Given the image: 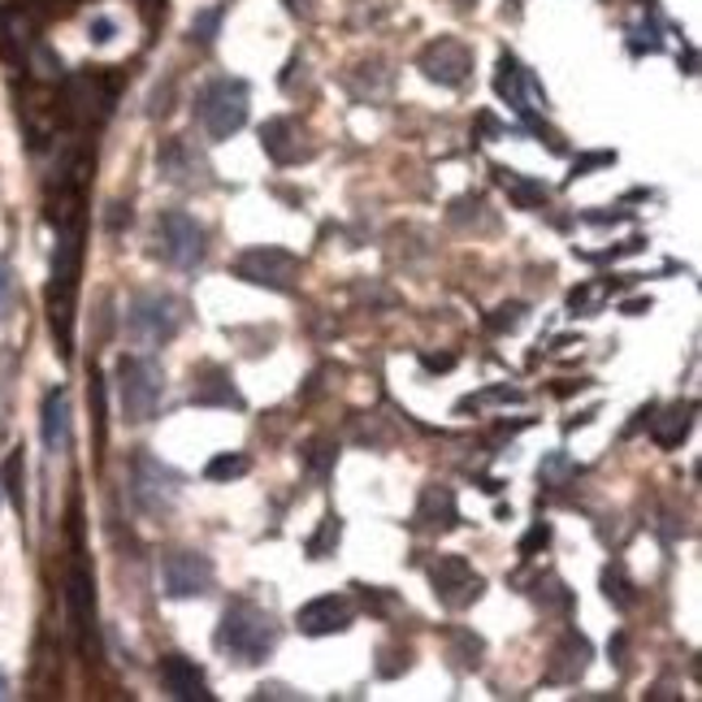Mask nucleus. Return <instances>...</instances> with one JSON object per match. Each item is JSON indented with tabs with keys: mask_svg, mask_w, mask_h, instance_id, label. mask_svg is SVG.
I'll return each instance as SVG.
<instances>
[{
	"mask_svg": "<svg viewBox=\"0 0 702 702\" xmlns=\"http://www.w3.org/2000/svg\"><path fill=\"white\" fill-rule=\"evenodd\" d=\"M213 642H217V650L230 655L235 664H261V659L273 655V646H278V624H273V615L264 612V608H257V603L230 599L226 612H222L217 633H213Z\"/></svg>",
	"mask_w": 702,
	"mask_h": 702,
	"instance_id": "1",
	"label": "nucleus"
},
{
	"mask_svg": "<svg viewBox=\"0 0 702 702\" xmlns=\"http://www.w3.org/2000/svg\"><path fill=\"white\" fill-rule=\"evenodd\" d=\"M182 330V299L170 291H139L126 304V339L135 348H161Z\"/></svg>",
	"mask_w": 702,
	"mask_h": 702,
	"instance_id": "2",
	"label": "nucleus"
},
{
	"mask_svg": "<svg viewBox=\"0 0 702 702\" xmlns=\"http://www.w3.org/2000/svg\"><path fill=\"white\" fill-rule=\"evenodd\" d=\"M117 395H122V412L126 421H152L161 399H166V373L157 360L148 355H122L117 364Z\"/></svg>",
	"mask_w": 702,
	"mask_h": 702,
	"instance_id": "3",
	"label": "nucleus"
},
{
	"mask_svg": "<svg viewBox=\"0 0 702 702\" xmlns=\"http://www.w3.org/2000/svg\"><path fill=\"white\" fill-rule=\"evenodd\" d=\"M178 495H182V473L152 460V455H135V477H131V499L148 521H166L174 512Z\"/></svg>",
	"mask_w": 702,
	"mask_h": 702,
	"instance_id": "4",
	"label": "nucleus"
},
{
	"mask_svg": "<svg viewBox=\"0 0 702 702\" xmlns=\"http://www.w3.org/2000/svg\"><path fill=\"white\" fill-rule=\"evenodd\" d=\"M195 117L208 131V139H230L248 122V83L239 79H213L195 100Z\"/></svg>",
	"mask_w": 702,
	"mask_h": 702,
	"instance_id": "5",
	"label": "nucleus"
},
{
	"mask_svg": "<svg viewBox=\"0 0 702 702\" xmlns=\"http://www.w3.org/2000/svg\"><path fill=\"white\" fill-rule=\"evenodd\" d=\"M157 252L166 257V264H174V269H195V264L204 261V226L195 222V217H186V213H161V222H157Z\"/></svg>",
	"mask_w": 702,
	"mask_h": 702,
	"instance_id": "6",
	"label": "nucleus"
},
{
	"mask_svg": "<svg viewBox=\"0 0 702 702\" xmlns=\"http://www.w3.org/2000/svg\"><path fill=\"white\" fill-rule=\"evenodd\" d=\"M430 586H434V599H439L442 608L460 612V608H468V603L482 599L486 577L473 573L468 559H460V555H439V559L430 564Z\"/></svg>",
	"mask_w": 702,
	"mask_h": 702,
	"instance_id": "7",
	"label": "nucleus"
},
{
	"mask_svg": "<svg viewBox=\"0 0 702 702\" xmlns=\"http://www.w3.org/2000/svg\"><path fill=\"white\" fill-rule=\"evenodd\" d=\"M235 273L264 291H291L299 282V257H291L286 248H252L239 257Z\"/></svg>",
	"mask_w": 702,
	"mask_h": 702,
	"instance_id": "8",
	"label": "nucleus"
},
{
	"mask_svg": "<svg viewBox=\"0 0 702 702\" xmlns=\"http://www.w3.org/2000/svg\"><path fill=\"white\" fill-rule=\"evenodd\" d=\"M161 586L170 599H200L213 590V559L200 551H170L161 559Z\"/></svg>",
	"mask_w": 702,
	"mask_h": 702,
	"instance_id": "9",
	"label": "nucleus"
},
{
	"mask_svg": "<svg viewBox=\"0 0 702 702\" xmlns=\"http://www.w3.org/2000/svg\"><path fill=\"white\" fill-rule=\"evenodd\" d=\"M421 70H426V79H434L442 88H460L468 79V70H473V53H468V44L439 35L434 44L421 48Z\"/></svg>",
	"mask_w": 702,
	"mask_h": 702,
	"instance_id": "10",
	"label": "nucleus"
},
{
	"mask_svg": "<svg viewBox=\"0 0 702 702\" xmlns=\"http://www.w3.org/2000/svg\"><path fill=\"white\" fill-rule=\"evenodd\" d=\"M351 620H355V608H351L348 595H321V599H313V603H304L295 612L299 633H308V637L343 633V629H351Z\"/></svg>",
	"mask_w": 702,
	"mask_h": 702,
	"instance_id": "11",
	"label": "nucleus"
},
{
	"mask_svg": "<svg viewBox=\"0 0 702 702\" xmlns=\"http://www.w3.org/2000/svg\"><path fill=\"white\" fill-rule=\"evenodd\" d=\"M39 434H44V446L53 455L70 451V395L57 386L44 395V412H39Z\"/></svg>",
	"mask_w": 702,
	"mask_h": 702,
	"instance_id": "12",
	"label": "nucleus"
},
{
	"mask_svg": "<svg viewBox=\"0 0 702 702\" xmlns=\"http://www.w3.org/2000/svg\"><path fill=\"white\" fill-rule=\"evenodd\" d=\"M590 668V642L581 633H564L559 646L551 650V668H546V681L564 686V681H577L581 672Z\"/></svg>",
	"mask_w": 702,
	"mask_h": 702,
	"instance_id": "13",
	"label": "nucleus"
},
{
	"mask_svg": "<svg viewBox=\"0 0 702 702\" xmlns=\"http://www.w3.org/2000/svg\"><path fill=\"white\" fill-rule=\"evenodd\" d=\"M161 681H166V690H170L174 699H182V702L213 699V694H208V681H204V672H200L191 659H182V655L161 659Z\"/></svg>",
	"mask_w": 702,
	"mask_h": 702,
	"instance_id": "14",
	"label": "nucleus"
},
{
	"mask_svg": "<svg viewBox=\"0 0 702 702\" xmlns=\"http://www.w3.org/2000/svg\"><path fill=\"white\" fill-rule=\"evenodd\" d=\"M455 521H460V512H455L451 486H426V490H421V503H417V525L451 529Z\"/></svg>",
	"mask_w": 702,
	"mask_h": 702,
	"instance_id": "15",
	"label": "nucleus"
},
{
	"mask_svg": "<svg viewBox=\"0 0 702 702\" xmlns=\"http://www.w3.org/2000/svg\"><path fill=\"white\" fill-rule=\"evenodd\" d=\"M525 88H537V83L529 79V70L517 61V57H508V53H503V57H499V75H495V91H499L517 113H529L533 104L525 100Z\"/></svg>",
	"mask_w": 702,
	"mask_h": 702,
	"instance_id": "16",
	"label": "nucleus"
},
{
	"mask_svg": "<svg viewBox=\"0 0 702 702\" xmlns=\"http://www.w3.org/2000/svg\"><path fill=\"white\" fill-rule=\"evenodd\" d=\"M66 100L75 104L79 117H104L109 104H113V91L104 88L100 79L83 75V79H70V83H66Z\"/></svg>",
	"mask_w": 702,
	"mask_h": 702,
	"instance_id": "17",
	"label": "nucleus"
},
{
	"mask_svg": "<svg viewBox=\"0 0 702 702\" xmlns=\"http://www.w3.org/2000/svg\"><path fill=\"white\" fill-rule=\"evenodd\" d=\"M191 404H217V408H244V395L235 390V382L222 369H208L204 377H195L191 386Z\"/></svg>",
	"mask_w": 702,
	"mask_h": 702,
	"instance_id": "18",
	"label": "nucleus"
},
{
	"mask_svg": "<svg viewBox=\"0 0 702 702\" xmlns=\"http://www.w3.org/2000/svg\"><path fill=\"white\" fill-rule=\"evenodd\" d=\"M690 426H694V404H672L664 408V417H655V442L672 451L690 439Z\"/></svg>",
	"mask_w": 702,
	"mask_h": 702,
	"instance_id": "19",
	"label": "nucleus"
},
{
	"mask_svg": "<svg viewBox=\"0 0 702 702\" xmlns=\"http://www.w3.org/2000/svg\"><path fill=\"white\" fill-rule=\"evenodd\" d=\"M261 148L278 161V166H291L299 157V144H295V126L286 117H273L261 126Z\"/></svg>",
	"mask_w": 702,
	"mask_h": 702,
	"instance_id": "20",
	"label": "nucleus"
},
{
	"mask_svg": "<svg viewBox=\"0 0 702 702\" xmlns=\"http://www.w3.org/2000/svg\"><path fill=\"white\" fill-rule=\"evenodd\" d=\"M495 174L503 182V191L517 200V208H546L551 191H546L542 182H529V178H521L517 170H495Z\"/></svg>",
	"mask_w": 702,
	"mask_h": 702,
	"instance_id": "21",
	"label": "nucleus"
},
{
	"mask_svg": "<svg viewBox=\"0 0 702 702\" xmlns=\"http://www.w3.org/2000/svg\"><path fill=\"white\" fill-rule=\"evenodd\" d=\"M91 608H95V599H91V577L88 573H75V577H70V612H75V629H79V633L91 629Z\"/></svg>",
	"mask_w": 702,
	"mask_h": 702,
	"instance_id": "22",
	"label": "nucleus"
},
{
	"mask_svg": "<svg viewBox=\"0 0 702 702\" xmlns=\"http://www.w3.org/2000/svg\"><path fill=\"white\" fill-rule=\"evenodd\" d=\"M252 468V460L248 455H239V451H222V455H213L208 464H204V477L208 482H235V477H244Z\"/></svg>",
	"mask_w": 702,
	"mask_h": 702,
	"instance_id": "23",
	"label": "nucleus"
},
{
	"mask_svg": "<svg viewBox=\"0 0 702 702\" xmlns=\"http://www.w3.org/2000/svg\"><path fill=\"white\" fill-rule=\"evenodd\" d=\"M339 537H343V521L330 512V517L321 521V529L308 537V555H313V559H326V555L339 546Z\"/></svg>",
	"mask_w": 702,
	"mask_h": 702,
	"instance_id": "24",
	"label": "nucleus"
},
{
	"mask_svg": "<svg viewBox=\"0 0 702 702\" xmlns=\"http://www.w3.org/2000/svg\"><path fill=\"white\" fill-rule=\"evenodd\" d=\"M490 326L495 330H521L525 326V304H503V308H495V317H490Z\"/></svg>",
	"mask_w": 702,
	"mask_h": 702,
	"instance_id": "25",
	"label": "nucleus"
},
{
	"mask_svg": "<svg viewBox=\"0 0 702 702\" xmlns=\"http://www.w3.org/2000/svg\"><path fill=\"white\" fill-rule=\"evenodd\" d=\"M603 590H608V599H612L615 608H629V603H633V590H629V581L620 577V568H608V573H603Z\"/></svg>",
	"mask_w": 702,
	"mask_h": 702,
	"instance_id": "26",
	"label": "nucleus"
},
{
	"mask_svg": "<svg viewBox=\"0 0 702 702\" xmlns=\"http://www.w3.org/2000/svg\"><path fill=\"white\" fill-rule=\"evenodd\" d=\"M217 22H222V9H208V13H200V18H195V22H191V35H195V39H204V44H208V39H213V35H217Z\"/></svg>",
	"mask_w": 702,
	"mask_h": 702,
	"instance_id": "27",
	"label": "nucleus"
},
{
	"mask_svg": "<svg viewBox=\"0 0 702 702\" xmlns=\"http://www.w3.org/2000/svg\"><path fill=\"white\" fill-rule=\"evenodd\" d=\"M615 152H595V157H581L577 166H573V178H586L590 170H599V166H612Z\"/></svg>",
	"mask_w": 702,
	"mask_h": 702,
	"instance_id": "28",
	"label": "nucleus"
},
{
	"mask_svg": "<svg viewBox=\"0 0 702 702\" xmlns=\"http://www.w3.org/2000/svg\"><path fill=\"white\" fill-rule=\"evenodd\" d=\"M546 542H551V525H542V521H537V525L525 533V542H521V555H533V551H537V546H546Z\"/></svg>",
	"mask_w": 702,
	"mask_h": 702,
	"instance_id": "29",
	"label": "nucleus"
},
{
	"mask_svg": "<svg viewBox=\"0 0 702 702\" xmlns=\"http://www.w3.org/2000/svg\"><path fill=\"white\" fill-rule=\"evenodd\" d=\"M91 44H109V39H113V31H117V26H113V18H91Z\"/></svg>",
	"mask_w": 702,
	"mask_h": 702,
	"instance_id": "30",
	"label": "nucleus"
},
{
	"mask_svg": "<svg viewBox=\"0 0 702 702\" xmlns=\"http://www.w3.org/2000/svg\"><path fill=\"white\" fill-rule=\"evenodd\" d=\"M9 490H13V503L22 508V455L9 460Z\"/></svg>",
	"mask_w": 702,
	"mask_h": 702,
	"instance_id": "31",
	"label": "nucleus"
},
{
	"mask_svg": "<svg viewBox=\"0 0 702 702\" xmlns=\"http://www.w3.org/2000/svg\"><path fill=\"white\" fill-rule=\"evenodd\" d=\"M4 308H9V269L0 264V317H4Z\"/></svg>",
	"mask_w": 702,
	"mask_h": 702,
	"instance_id": "32",
	"label": "nucleus"
},
{
	"mask_svg": "<svg viewBox=\"0 0 702 702\" xmlns=\"http://www.w3.org/2000/svg\"><path fill=\"white\" fill-rule=\"evenodd\" d=\"M455 360L451 355H426V369H451Z\"/></svg>",
	"mask_w": 702,
	"mask_h": 702,
	"instance_id": "33",
	"label": "nucleus"
},
{
	"mask_svg": "<svg viewBox=\"0 0 702 702\" xmlns=\"http://www.w3.org/2000/svg\"><path fill=\"white\" fill-rule=\"evenodd\" d=\"M624 313H633V317H637V313H650V299H629Z\"/></svg>",
	"mask_w": 702,
	"mask_h": 702,
	"instance_id": "34",
	"label": "nucleus"
},
{
	"mask_svg": "<svg viewBox=\"0 0 702 702\" xmlns=\"http://www.w3.org/2000/svg\"><path fill=\"white\" fill-rule=\"evenodd\" d=\"M0 699H4V677H0Z\"/></svg>",
	"mask_w": 702,
	"mask_h": 702,
	"instance_id": "35",
	"label": "nucleus"
},
{
	"mask_svg": "<svg viewBox=\"0 0 702 702\" xmlns=\"http://www.w3.org/2000/svg\"><path fill=\"white\" fill-rule=\"evenodd\" d=\"M460 4H477V0H460Z\"/></svg>",
	"mask_w": 702,
	"mask_h": 702,
	"instance_id": "36",
	"label": "nucleus"
}]
</instances>
